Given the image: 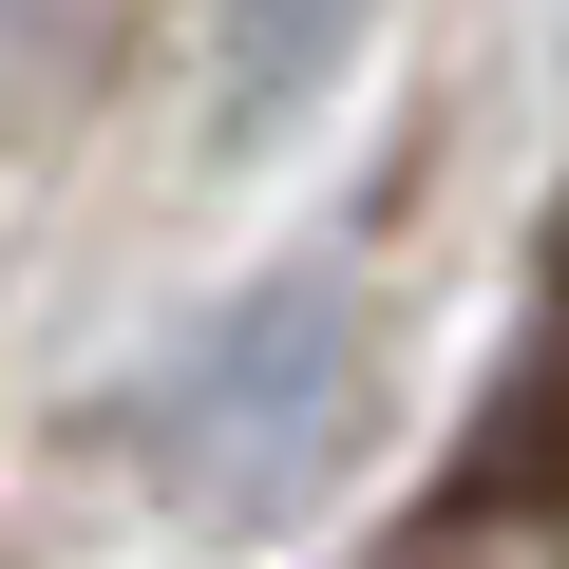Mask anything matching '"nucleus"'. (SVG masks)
Masks as SVG:
<instances>
[{
  "label": "nucleus",
  "instance_id": "nucleus-3",
  "mask_svg": "<svg viewBox=\"0 0 569 569\" xmlns=\"http://www.w3.org/2000/svg\"><path fill=\"white\" fill-rule=\"evenodd\" d=\"M418 569H569L550 531H456V550H418Z\"/></svg>",
  "mask_w": 569,
  "mask_h": 569
},
{
  "label": "nucleus",
  "instance_id": "nucleus-1",
  "mask_svg": "<svg viewBox=\"0 0 569 569\" xmlns=\"http://www.w3.org/2000/svg\"><path fill=\"white\" fill-rule=\"evenodd\" d=\"M361 418H380L361 284L342 266H266V284H228V305L114 399V456L190 531H284V512H323V475L361 456Z\"/></svg>",
  "mask_w": 569,
  "mask_h": 569
},
{
  "label": "nucleus",
  "instance_id": "nucleus-2",
  "mask_svg": "<svg viewBox=\"0 0 569 569\" xmlns=\"http://www.w3.org/2000/svg\"><path fill=\"white\" fill-rule=\"evenodd\" d=\"M361 20H380V0H228V20H209V114L228 133H284V114L342 77Z\"/></svg>",
  "mask_w": 569,
  "mask_h": 569
}]
</instances>
